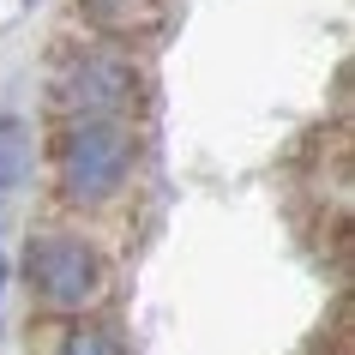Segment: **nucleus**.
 I'll return each mask as SVG.
<instances>
[{
  "label": "nucleus",
  "mask_w": 355,
  "mask_h": 355,
  "mask_svg": "<svg viewBox=\"0 0 355 355\" xmlns=\"http://www.w3.org/2000/svg\"><path fill=\"white\" fill-rule=\"evenodd\" d=\"M132 168V127L127 114H85L67 121L55 145V175L73 205H103Z\"/></svg>",
  "instance_id": "f257e3e1"
},
{
  "label": "nucleus",
  "mask_w": 355,
  "mask_h": 355,
  "mask_svg": "<svg viewBox=\"0 0 355 355\" xmlns=\"http://www.w3.org/2000/svg\"><path fill=\"white\" fill-rule=\"evenodd\" d=\"M139 103V67L114 49H85L55 73V109L67 121L85 114H127Z\"/></svg>",
  "instance_id": "f03ea898"
},
{
  "label": "nucleus",
  "mask_w": 355,
  "mask_h": 355,
  "mask_svg": "<svg viewBox=\"0 0 355 355\" xmlns=\"http://www.w3.org/2000/svg\"><path fill=\"white\" fill-rule=\"evenodd\" d=\"M24 271H31L37 301H42V307H55V313L91 307L96 289H103V265H96V253L78 241V235H42V241H31Z\"/></svg>",
  "instance_id": "7ed1b4c3"
},
{
  "label": "nucleus",
  "mask_w": 355,
  "mask_h": 355,
  "mask_svg": "<svg viewBox=\"0 0 355 355\" xmlns=\"http://www.w3.org/2000/svg\"><path fill=\"white\" fill-rule=\"evenodd\" d=\"M78 6L103 37H150L168 19V0H78Z\"/></svg>",
  "instance_id": "20e7f679"
},
{
  "label": "nucleus",
  "mask_w": 355,
  "mask_h": 355,
  "mask_svg": "<svg viewBox=\"0 0 355 355\" xmlns=\"http://www.w3.org/2000/svg\"><path fill=\"white\" fill-rule=\"evenodd\" d=\"M24 175H31V127L19 114H0V193L24 187Z\"/></svg>",
  "instance_id": "39448f33"
},
{
  "label": "nucleus",
  "mask_w": 355,
  "mask_h": 355,
  "mask_svg": "<svg viewBox=\"0 0 355 355\" xmlns=\"http://www.w3.org/2000/svg\"><path fill=\"white\" fill-rule=\"evenodd\" d=\"M60 355H127V349H121V337L103 331V325H78V331H67Z\"/></svg>",
  "instance_id": "423d86ee"
},
{
  "label": "nucleus",
  "mask_w": 355,
  "mask_h": 355,
  "mask_svg": "<svg viewBox=\"0 0 355 355\" xmlns=\"http://www.w3.org/2000/svg\"><path fill=\"white\" fill-rule=\"evenodd\" d=\"M0 289H6V259H0Z\"/></svg>",
  "instance_id": "0eeeda50"
}]
</instances>
